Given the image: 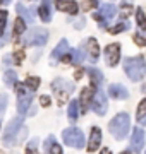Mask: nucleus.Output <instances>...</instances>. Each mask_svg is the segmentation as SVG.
<instances>
[{"label": "nucleus", "mask_w": 146, "mask_h": 154, "mask_svg": "<svg viewBox=\"0 0 146 154\" xmlns=\"http://www.w3.org/2000/svg\"><path fill=\"white\" fill-rule=\"evenodd\" d=\"M124 70L132 82H138L146 75V60L143 57H132L124 60Z\"/></svg>", "instance_id": "1"}, {"label": "nucleus", "mask_w": 146, "mask_h": 154, "mask_svg": "<svg viewBox=\"0 0 146 154\" xmlns=\"http://www.w3.org/2000/svg\"><path fill=\"white\" fill-rule=\"evenodd\" d=\"M79 108H81V106H79V101H71V103H69V111H67V115H69V120H76V118H78L79 116Z\"/></svg>", "instance_id": "21"}, {"label": "nucleus", "mask_w": 146, "mask_h": 154, "mask_svg": "<svg viewBox=\"0 0 146 154\" xmlns=\"http://www.w3.org/2000/svg\"><path fill=\"white\" fill-rule=\"evenodd\" d=\"M52 89H53V93H55V96H57V101H59L60 105H64L69 99V96L72 94L74 84L65 81V79H55V81L52 82Z\"/></svg>", "instance_id": "3"}, {"label": "nucleus", "mask_w": 146, "mask_h": 154, "mask_svg": "<svg viewBox=\"0 0 146 154\" xmlns=\"http://www.w3.org/2000/svg\"><path fill=\"white\" fill-rule=\"evenodd\" d=\"M17 12H19V16L21 19H24V22H33V16L28 12V9L23 5H17Z\"/></svg>", "instance_id": "25"}, {"label": "nucleus", "mask_w": 146, "mask_h": 154, "mask_svg": "<svg viewBox=\"0 0 146 154\" xmlns=\"http://www.w3.org/2000/svg\"><path fill=\"white\" fill-rule=\"evenodd\" d=\"M108 94L115 99H127V96H129L127 89L124 88L122 84H112V86L108 88Z\"/></svg>", "instance_id": "14"}, {"label": "nucleus", "mask_w": 146, "mask_h": 154, "mask_svg": "<svg viewBox=\"0 0 146 154\" xmlns=\"http://www.w3.org/2000/svg\"><path fill=\"white\" fill-rule=\"evenodd\" d=\"M129 128H131V118L127 113H119L108 125V130L115 139H124L127 134H129Z\"/></svg>", "instance_id": "2"}, {"label": "nucleus", "mask_w": 146, "mask_h": 154, "mask_svg": "<svg viewBox=\"0 0 146 154\" xmlns=\"http://www.w3.org/2000/svg\"><path fill=\"white\" fill-rule=\"evenodd\" d=\"M88 45H90V58L91 62H96L98 55H100V48H98V41L95 38L88 39Z\"/></svg>", "instance_id": "19"}, {"label": "nucleus", "mask_w": 146, "mask_h": 154, "mask_svg": "<svg viewBox=\"0 0 146 154\" xmlns=\"http://www.w3.org/2000/svg\"><path fill=\"white\" fill-rule=\"evenodd\" d=\"M91 108L96 115H105L107 113V98H105V93L103 91H96L95 96H93V103H91Z\"/></svg>", "instance_id": "8"}, {"label": "nucleus", "mask_w": 146, "mask_h": 154, "mask_svg": "<svg viewBox=\"0 0 146 154\" xmlns=\"http://www.w3.org/2000/svg\"><path fill=\"white\" fill-rule=\"evenodd\" d=\"M5 22H7V11H0V36L4 34Z\"/></svg>", "instance_id": "29"}, {"label": "nucleus", "mask_w": 146, "mask_h": 154, "mask_svg": "<svg viewBox=\"0 0 146 154\" xmlns=\"http://www.w3.org/2000/svg\"><path fill=\"white\" fill-rule=\"evenodd\" d=\"M131 12H132V7H131L129 4H124V5H122V9H120V16H122L124 19H125V17L129 16Z\"/></svg>", "instance_id": "34"}, {"label": "nucleus", "mask_w": 146, "mask_h": 154, "mask_svg": "<svg viewBox=\"0 0 146 154\" xmlns=\"http://www.w3.org/2000/svg\"><path fill=\"white\" fill-rule=\"evenodd\" d=\"M119 57H120V45L112 43L105 48V60H107V63L110 67L119 63Z\"/></svg>", "instance_id": "9"}, {"label": "nucleus", "mask_w": 146, "mask_h": 154, "mask_svg": "<svg viewBox=\"0 0 146 154\" xmlns=\"http://www.w3.org/2000/svg\"><path fill=\"white\" fill-rule=\"evenodd\" d=\"M83 77V70H78L76 72V79H81Z\"/></svg>", "instance_id": "38"}, {"label": "nucleus", "mask_w": 146, "mask_h": 154, "mask_svg": "<svg viewBox=\"0 0 146 154\" xmlns=\"http://www.w3.org/2000/svg\"><path fill=\"white\" fill-rule=\"evenodd\" d=\"M62 139L64 142L71 146V147H76V149H83L86 146L84 144V134L81 132L79 128H65L62 132Z\"/></svg>", "instance_id": "5"}, {"label": "nucleus", "mask_w": 146, "mask_h": 154, "mask_svg": "<svg viewBox=\"0 0 146 154\" xmlns=\"http://www.w3.org/2000/svg\"><path fill=\"white\" fill-rule=\"evenodd\" d=\"M24 86H26L29 91H36V89H38V86H40V79H38V77H28Z\"/></svg>", "instance_id": "26"}, {"label": "nucleus", "mask_w": 146, "mask_h": 154, "mask_svg": "<svg viewBox=\"0 0 146 154\" xmlns=\"http://www.w3.org/2000/svg\"><path fill=\"white\" fill-rule=\"evenodd\" d=\"M138 24H139L141 29L146 31V16H144V12L141 11V9H138Z\"/></svg>", "instance_id": "28"}, {"label": "nucleus", "mask_w": 146, "mask_h": 154, "mask_svg": "<svg viewBox=\"0 0 146 154\" xmlns=\"http://www.w3.org/2000/svg\"><path fill=\"white\" fill-rule=\"evenodd\" d=\"M125 28H127V24H125V22H122V24H117V26H113V28H110L108 31H110L112 34H119L120 31H124Z\"/></svg>", "instance_id": "33"}, {"label": "nucleus", "mask_w": 146, "mask_h": 154, "mask_svg": "<svg viewBox=\"0 0 146 154\" xmlns=\"http://www.w3.org/2000/svg\"><path fill=\"white\" fill-rule=\"evenodd\" d=\"M132 39H134V43L138 45V46H146V36H141L139 33H136L134 36H132Z\"/></svg>", "instance_id": "32"}, {"label": "nucleus", "mask_w": 146, "mask_h": 154, "mask_svg": "<svg viewBox=\"0 0 146 154\" xmlns=\"http://www.w3.org/2000/svg\"><path fill=\"white\" fill-rule=\"evenodd\" d=\"M101 154H112V151H110V149H107V147H105V149H103V151H101Z\"/></svg>", "instance_id": "39"}, {"label": "nucleus", "mask_w": 146, "mask_h": 154, "mask_svg": "<svg viewBox=\"0 0 146 154\" xmlns=\"http://www.w3.org/2000/svg\"><path fill=\"white\" fill-rule=\"evenodd\" d=\"M0 154H4V152H2V151H0Z\"/></svg>", "instance_id": "42"}, {"label": "nucleus", "mask_w": 146, "mask_h": 154, "mask_svg": "<svg viewBox=\"0 0 146 154\" xmlns=\"http://www.w3.org/2000/svg\"><path fill=\"white\" fill-rule=\"evenodd\" d=\"M143 91H144V93H146V86H144V88H143Z\"/></svg>", "instance_id": "40"}, {"label": "nucleus", "mask_w": 146, "mask_h": 154, "mask_svg": "<svg viewBox=\"0 0 146 154\" xmlns=\"http://www.w3.org/2000/svg\"><path fill=\"white\" fill-rule=\"evenodd\" d=\"M36 147H38V140L34 139V140H31V142L28 144V147H26V154H38V152H36Z\"/></svg>", "instance_id": "31"}, {"label": "nucleus", "mask_w": 146, "mask_h": 154, "mask_svg": "<svg viewBox=\"0 0 146 154\" xmlns=\"http://www.w3.org/2000/svg\"><path fill=\"white\" fill-rule=\"evenodd\" d=\"M7 103H9V96L7 94H0V115H4V111L7 108Z\"/></svg>", "instance_id": "30"}, {"label": "nucleus", "mask_w": 146, "mask_h": 154, "mask_svg": "<svg viewBox=\"0 0 146 154\" xmlns=\"http://www.w3.org/2000/svg\"><path fill=\"white\" fill-rule=\"evenodd\" d=\"M117 14V7L112 5V4H105V5L101 7V17H105V21H108V19H112L113 16Z\"/></svg>", "instance_id": "18"}, {"label": "nucleus", "mask_w": 146, "mask_h": 154, "mask_svg": "<svg viewBox=\"0 0 146 154\" xmlns=\"http://www.w3.org/2000/svg\"><path fill=\"white\" fill-rule=\"evenodd\" d=\"M90 77H91V86H100L103 77H101V72L96 70V69H90Z\"/></svg>", "instance_id": "22"}, {"label": "nucleus", "mask_w": 146, "mask_h": 154, "mask_svg": "<svg viewBox=\"0 0 146 154\" xmlns=\"http://www.w3.org/2000/svg\"><path fill=\"white\" fill-rule=\"evenodd\" d=\"M122 154H129V152H122Z\"/></svg>", "instance_id": "41"}, {"label": "nucleus", "mask_w": 146, "mask_h": 154, "mask_svg": "<svg viewBox=\"0 0 146 154\" xmlns=\"http://www.w3.org/2000/svg\"><path fill=\"white\" fill-rule=\"evenodd\" d=\"M101 144V130L98 128V127H93L90 132V142H88V151L90 152H93V151H96V149L100 147Z\"/></svg>", "instance_id": "12"}, {"label": "nucleus", "mask_w": 146, "mask_h": 154, "mask_svg": "<svg viewBox=\"0 0 146 154\" xmlns=\"http://www.w3.org/2000/svg\"><path fill=\"white\" fill-rule=\"evenodd\" d=\"M69 50V45H67V41L65 39H62L60 43H59V46H57L55 50H53V53H52V63H55L60 57H64V53Z\"/></svg>", "instance_id": "16"}, {"label": "nucleus", "mask_w": 146, "mask_h": 154, "mask_svg": "<svg viewBox=\"0 0 146 154\" xmlns=\"http://www.w3.org/2000/svg\"><path fill=\"white\" fill-rule=\"evenodd\" d=\"M84 55H86V46L84 45H81L79 50L74 51V63H81V62H84Z\"/></svg>", "instance_id": "23"}, {"label": "nucleus", "mask_w": 146, "mask_h": 154, "mask_svg": "<svg viewBox=\"0 0 146 154\" xmlns=\"http://www.w3.org/2000/svg\"><path fill=\"white\" fill-rule=\"evenodd\" d=\"M17 96H19V99H17V111H19L21 116H24L29 108V105H31V101H33V93L28 91L26 86L17 84Z\"/></svg>", "instance_id": "6"}, {"label": "nucleus", "mask_w": 146, "mask_h": 154, "mask_svg": "<svg viewBox=\"0 0 146 154\" xmlns=\"http://www.w3.org/2000/svg\"><path fill=\"white\" fill-rule=\"evenodd\" d=\"M45 149L50 154H62V147L55 142L53 135H50V137H48V140H46V144H45Z\"/></svg>", "instance_id": "17"}, {"label": "nucleus", "mask_w": 146, "mask_h": 154, "mask_svg": "<svg viewBox=\"0 0 146 154\" xmlns=\"http://www.w3.org/2000/svg\"><path fill=\"white\" fill-rule=\"evenodd\" d=\"M23 128V116H16L9 122L5 132H4V144L5 146H14L17 144V135H19V130Z\"/></svg>", "instance_id": "4"}, {"label": "nucleus", "mask_w": 146, "mask_h": 154, "mask_svg": "<svg viewBox=\"0 0 146 154\" xmlns=\"http://www.w3.org/2000/svg\"><path fill=\"white\" fill-rule=\"evenodd\" d=\"M50 5H52V0H41V5H40V9H38V14H40V17H41V21L48 22L52 19Z\"/></svg>", "instance_id": "15"}, {"label": "nucleus", "mask_w": 146, "mask_h": 154, "mask_svg": "<svg viewBox=\"0 0 146 154\" xmlns=\"http://www.w3.org/2000/svg\"><path fill=\"white\" fill-rule=\"evenodd\" d=\"M4 81H5V84H9V86H14V84H16V81H17L16 72H12V70L5 72V75H4Z\"/></svg>", "instance_id": "27"}, {"label": "nucleus", "mask_w": 146, "mask_h": 154, "mask_svg": "<svg viewBox=\"0 0 146 154\" xmlns=\"http://www.w3.org/2000/svg\"><path fill=\"white\" fill-rule=\"evenodd\" d=\"M24 29H26V22L19 17V19H16V24H14V34L16 36H21V34L24 33Z\"/></svg>", "instance_id": "24"}, {"label": "nucleus", "mask_w": 146, "mask_h": 154, "mask_svg": "<svg viewBox=\"0 0 146 154\" xmlns=\"http://www.w3.org/2000/svg\"><path fill=\"white\" fill-rule=\"evenodd\" d=\"M144 146V130L143 128H134L132 130V137H131V147L134 152H139Z\"/></svg>", "instance_id": "10"}, {"label": "nucleus", "mask_w": 146, "mask_h": 154, "mask_svg": "<svg viewBox=\"0 0 146 154\" xmlns=\"http://www.w3.org/2000/svg\"><path fill=\"white\" fill-rule=\"evenodd\" d=\"M40 103H41V106H48L50 105V98L48 96H41L40 98Z\"/></svg>", "instance_id": "36"}, {"label": "nucleus", "mask_w": 146, "mask_h": 154, "mask_svg": "<svg viewBox=\"0 0 146 154\" xmlns=\"http://www.w3.org/2000/svg\"><path fill=\"white\" fill-rule=\"evenodd\" d=\"M0 46H2V43H0Z\"/></svg>", "instance_id": "43"}, {"label": "nucleus", "mask_w": 146, "mask_h": 154, "mask_svg": "<svg viewBox=\"0 0 146 154\" xmlns=\"http://www.w3.org/2000/svg\"><path fill=\"white\" fill-rule=\"evenodd\" d=\"M88 2H90L91 7H96V4H98V0H88Z\"/></svg>", "instance_id": "37"}, {"label": "nucleus", "mask_w": 146, "mask_h": 154, "mask_svg": "<svg viewBox=\"0 0 146 154\" xmlns=\"http://www.w3.org/2000/svg\"><path fill=\"white\" fill-rule=\"evenodd\" d=\"M55 5L59 11L67 12V14H78V11H79L78 4L76 2H71V0H57Z\"/></svg>", "instance_id": "13"}, {"label": "nucleus", "mask_w": 146, "mask_h": 154, "mask_svg": "<svg viewBox=\"0 0 146 154\" xmlns=\"http://www.w3.org/2000/svg\"><path fill=\"white\" fill-rule=\"evenodd\" d=\"M136 118H138V122H139L141 125H146V98L138 106V115H136Z\"/></svg>", "instance_id": "20"}, {"label": "nucleus", "mask_w": 146, "mask_h": 154, "mask_svg": "<svg viewBox=\"0 0 146 154\" xmlns=\"http://www.w3.org/2000/svg\"><path fill=\"white\" fill-rule=\"evenodd\" d=\"M93 91H95V88L93 86H90V88H84L83 89V93H81V99H79V106L83 108V113H86V111L90 110V105L91 101H93Z\"/></svg>", "instance_id": "11"}, {"label": "nucleus", "mask_w": 146, "mask_h": 154, "mask_svg": "<svg viewBox=\"0 0 146 154\" xmlns=\"http://www.w3.org/2000/svg\"><path fill=\"white\" fill-rule=\"evenodd\" d=\"M14 58H16V63H21V60L24 58V51H16V55H14Z\"/></svg>", "instance_id": "35"}, {"label": "nucleus", "mask_w": 146, "mask_h": 154, "mask_svg": "<svg viewBox=\"0 0 146 154\" xmlns=\"http://www.w3.org/2000/svg\"><path fill=\"white\" fill-rule=\"evenodd\" d=\"M48 39V31L45 28H34L31 33L24 36V43L33 45V46H43Z\"/></svg>", "instance_id": "7"}]
</instances>
